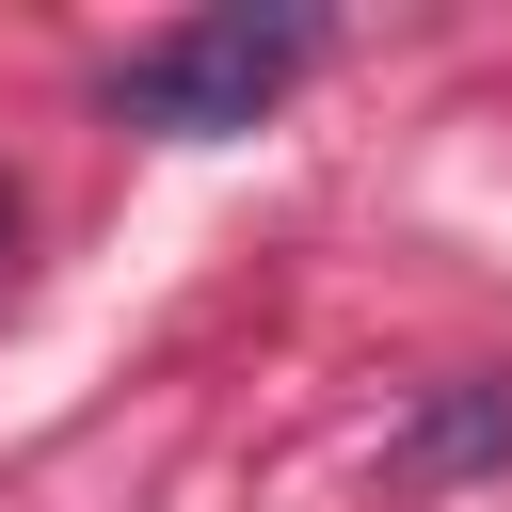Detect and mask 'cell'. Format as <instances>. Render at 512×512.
Segmentation results:
<instances>
[{"label":"cell","instance_id":"7a4b0ae2","mask_svg":"<svg viewBox=\"0 0 512 512\" xmlns=\"http://www.w3.org/2000/svg\"><path fill=\"white\" fill-rule=\"evenodd\" d=\"M400 464H416V480H480V464H512V384H496V368L432 384L416 432H400Z\"/></svg>","mask_w":512,"mask_h":512},{"label":"cell","instance_id":"6da1fadb","mask_svg":"<svg viewBox=\"0 0 512 512\" xmlns=\"http://www.w3.org/2000/svg\"><path fill=\"white\" fill-rule=\"evenodd\" d=\"M320 64V16H176V32H144L96 96H112V128H160V144H224V128H256L288 80Z\"/></svg>","mask_w":512,"mask_h":512},{"label":"cell","instance_id":"3957f363","mask_svg":"<svg viewBox=\"0 0 512 512\" xmlns=\"http://www.w3.org/2000/svg\"><path fill=\"white\" fill-rule=\"evenodd\" d=\"M0 256H16V192H0Z\"/></svg>","mask_w":512,"mask_h":512}]
</instances>
